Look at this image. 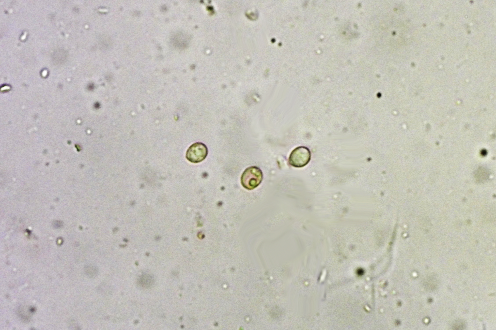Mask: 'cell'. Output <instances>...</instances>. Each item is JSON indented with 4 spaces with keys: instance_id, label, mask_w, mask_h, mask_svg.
<instances>
[{
    "instance_id": "obj_1",
    "label": "cell",
    "mask_w": 496,
    "mask_h": 330,
    "mask_svg": "<svg viewBox=\"0 0 496 330\" xmlns=\"http://www.w3.org/2000/svg\"><path fill=\"white\" fill-rule=\"evenodd\" d=\"M263 174L261 169L256 166L247 168L241 176V183L247 190H251L257 188L262 182Z\"/></svg>"
},
{
    "instance_id": "obj_2",
    "label": "cell",
    "mask_w": 496,
    "mask_h": 330,
    "mask_svg": "<svg viewBox=\"0 0 496 330\" xmlns=\"http://www.w3.org/2000/svg\"><path fill=\"white\" fill-rule=\"evenodd\" d=\"M310 153L309 150L301 146L295 148L290 153L289 157V164L295 167H301L306 165L310 161Z\"/></svg>"
},
{
    "instance_id": "obj_3",
    "label": "cell",
    "mask_w": 496,
    "mask_h": 330,
    "mask_svg": "<svg viewBox=\"0 0 496 330\" xmlns=\"http://www.w3.org/2000/svg\"><path fill=\"white\" fill-rule=\"evenodd\" d=\"M208 154V149L205 144L196 142L191 145L186 153V158L190 162L198 163L205 159Z\"/></svg>"
},
{
    "instance_id": "obj_4",
    "label": "cell",
    "mask_w": 496,
    "mask_h": 330,
    "mask_svg": "<svg viewBox=\"0 0 496 330\" xmlns=\"http://www.w3.org/2000/svg\"><path fill=\"white\" fill-rule=\"evenodd\" d=\"M154 282L153 277L150 275H143L139 279V283L143 287H147L151 285Z\"/></svg>"
}]
</instances>
